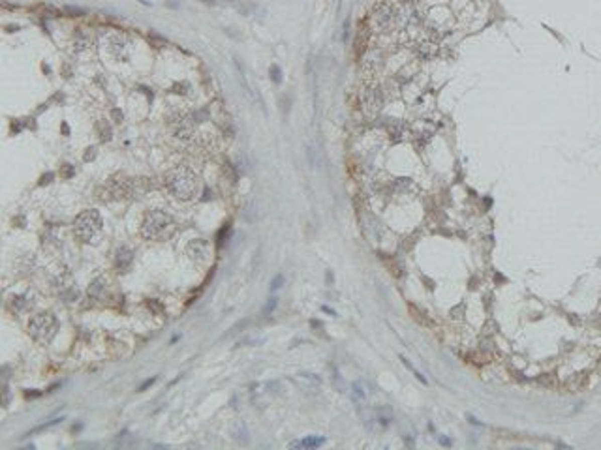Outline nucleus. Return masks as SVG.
<instances>
[{
  "mask_svg": "<svg viewBox=\"0 0 601 450\" xmlns=\"http://www.w3.org/2000/svg\"><path fill=\"white\" fill-rule=\"evenodd\" d=\"M351 400H353V403H355L359 409L365 407L366 390H365V385H363V383H353V385H351Z\"/></svg>",
  "mask_w": 601,
  "mask_h": 450,
  "instance_id": "obj_10",
  "label": "nucleus"
},
{
  "mask_svg": "<svg viewBox=\"0 0 601 450\" xmlns=\"http://www.w3.org/2000/svg\"><path fill=\"white\" fill-rule=\"evenodd\" d=\"M62 420H64V418H62V416H60V418H53V420L45 422V424H42V426H38V428L30 429V431H29V433H27V435H30V433H36V431H42V429H45V428H51V426H55V424H58V422H62Z\"/></svg>",
  "mask_w": 601,
  "mask_h": 450,
  "instance_id": "obj_17",
  "label": "nucleus"
},
{
  "mask_svg": "<svg viewBox=\"0 0 601 450\" xmlns=\"http://www.w3.org/2000/svg\"><path fill=\"white\" fill-rule=\"evenodd\" d=\"M73 231L83 242H92L102 231V216L98 210H85L75 218Z\"/></svg>",
  "mask_w": 601,
  "mask_h": 450,
  "instance_id": "obj_2",
  "label": "nucleus"
},
{
  "mask_svg": "<svg viewBox=\"0 0 601 450\" xmlns=\"http://www.w3.org/2000/svg\"><path fill=\"white\" fill-rule=\"evenodd\" d=\"M393 420V413L389 407H378L374 411V422H378L381 426H389Z\"/></svg>",
  "mask_w": 601,
  "mask_h": 450,
  "instance_id": "obj_14",
  "label": "nucleus"
},
{
  "mask_svg": "<svg viewBox=\"0 0 601 450\" xmlns=\"http://www.w3.org/2000/svg\"><path fill=\"white\" fill-rule=\"evenodd\" d=\"M106 285H108V281H106V278H96L90 283V287H88V296L90 298H102V294H104V291H106Z\"/></svg>",
  "mask_w": 601,
  "mask_h": 450,
  "instance_id": "obj_13",
  "label": "nucleus"
},
{
  "mask_svg": "<svg viewBox=\"0 0 601 450\" xmlns=\"http://www.w3.org/2000/svg\"><path fill=\"white\" fill-rule=\"evenodd\" d=\"M149 308H154V310H156L158 314H162V306H160V304H158L156 300H150V302H149Z\"/></svg>",
  "mask_w": 601,
  "mask_h": 450,
  "instance_id": "obj_22",
  "label": "nucleus"
},
{
  "mask_svg": "<svg viewBox=\"0 0 601 450\" xmlns=\"http://www.w3.org/2000/svg\"><path fill=\"white\" fill-rule=\"evenodd\" d=\"M271 73H272V79H274V83H280V70H278V66H272V68H271Z\"/></svg>",
  "mask_w": 601,
  "mask_h": 450,
  "instance_id": "obj_21",
  "label": "nucleus"
},
{
  "mask_svg": "<svg viewBox=\"0 0 601 450\" xmlns=\"http://www.w3.org/2000/svg\"><path fill=\"white\" fill-rule=\"evenodd\" d=\"M400 360H402V364H404V366H406V368H408V370H410V372H412V373H414V375H415V377H417V379H419V381H421V383H423V385H427V379H425V377H423V375H421V373H419V372H417V370H415V368H414V366H412V362H410V360H408V358H406V357H400Z\"/></svg>",
  "mask_w": 601,
  "mask_h": 450,
  "instance_id": "obj_16",
  "label": "nucleus"
},
{
  "mask_svg": "<svg viewBox=\"0 0 601 450\" xmlns=\"http://www.w3.org/2000/svg\"><path fill=\"white\" fill-rule=\"evenodd\" d=\"M165 186L177 199L190 201L199 193V179L188 167H175L165 175Z\"/></svg>",
  "mask_w": 601,
  "mask_h": 450,
  "instance_id": "obj_1",
  "label": "nucleus"
},
{
  "mask_svg": "<svg viewBox=\"0 0 601 450\" xmlns=\"http://www.w3.org/2000/svg\"><path fill=\"white\" fill-rule=\"evenodd\" d=\"M92 158H94V148H88V152L85 154V160L88 162V160H92Z\"/></svg>",
  "mask_w": 601,
  "mask_h": 450,
  "instance_id": "obj_25",
  "label": "nucleus"
},
{
  "mask_svg": "<svg viewBox=\"0 0 601 450\" xmlns=\"http://www.w3.org/2000/svg\"><path fill=\"white\" fill-rule=\"evenodd\" d=\"M389 133H391V137H393V141H400V139H404L406 126H404L402 122H394L393 126L389 128Z\"/></svg>",
  "mask_w": 601,
  "mask_h": 450,
  "instance_id": "obj_15",
  "label": "nucleus"
},
{
  "mask_svg": "<svg viewBox=\"0 0 601 450\" xmlns=\"http://www.w3.org/2000/svg\"><path fill=\"white\" fill-rule=\"evenodd\" d=\"M282 283H284V276H282V274H278V276H276V278L272 279V283H271V291H276V289H280V287H282Z\"/></svg>",
  "mask_w": 601,
  "mask_h": 450,
  "instance_id": "obj_18",
  "label": "nucleus"
},
{
  "mask_svg": "<svg viewBox=\"0 0 601 450\" xmlns=\"http://www.w3.org/2000/svg\"><path fill=\"white\" fill-rule=\"evenodd\" d=\"M276 304H278V300L274 298V296H272L271 300H269V302H267V306H265V310H263V314L265 315H269L272 312V310H274V308H276Z\"/></svg>",
  "mask_w": 601,
  "mask_h": 450,
  "instance_id": "obj_19",
  "label": "nucleus"
},
{
  "mask_svg": "<svg viewBox=\"0 0 601 450\" xmlns=\"http://www.w3.org/2000/svg\"><path fill=\"white\" fill-rule=\"evenodd\" d=\"M440 443L445 444V446H451V441L449 439H445V437H440Z\"/></svg>",
  "mask_w": 601,
  "mask_h": 450,
  "instance_id": "obj_26",
  "label": "nucleus"
},
{
  "mask_svg": "<svg viewBox=\"0 0 601 450\" xmlns=\"http://www.w3.org/2000/svg\"><path fill=\"white\" fill-rule=\"evenodd\" d=\"M372 19H374V25L378 27V30H381V32H391V30L398 25V12L394 10L391 4H378V6L374 8V14H372Z\"/></svg>",
  "mask_w": 601,
  "mask_h": 450,
  "instance_id": "obj_5",
  "label": "nucleus"
},
{
  "mask_svg": "<svg viewBox=\"0 0 601 450\" xmlns=\"http://www.w3.org/2000/svg\"><path fill=\"white\" fill-rule=\"evenodd\" d=\"M58 330V321L53 314H38L29 323V332L38 343H49Z\"/></svg>",
  "mask_w": 601,
  "mask_h": 450,
  "instance_id": "obj_3",
  "label": "nucleus"
},
{
  "mask_svg": "<svg viewBox=\"0 0 601 450\" xmlns=\"http://www.w3.org/2000/svg\"><path fill=\"white\" fill-rule=\"evenodd\" d=\"M128 439H130L128 431H122V433H119V437H117V444L124 446V444H128Z\"/></svg>",
  "mask_w": 601,
  "mask_h": 450,
  "instance_id": "obj_20",
  "label": "nucleus"
},
{
  "mask_svg": "<svg viewBox=\"0 0 601 450\" xmlns=\"http://www.w3.org/2000/svg\"><path fill=\"white\" fill-rule=\"evenodd\" d=\"M173 223L171 216L164 210H152L145 216V222L141 225V235L147 240H156L165 233V229Z\"/></svg>",
  "mask_w": 601,
  "mask_h": 450,
  "instance_id": "obj_4",
  "label": "nucleus"
},
{
  "mask_svg": "<svg viewBox=\"0 0 601 450\" xmlns=\"http://www.w3.org/2000/svg\"><path fill=\"white\" fill-rule=\"evenodd\" d=\"M154 381H156V377H152V379H147V381H145L143 385L139 386V390H141V392H143L145 388H147V386H150V385H152V383H154Z\"/></svg>",
  "mask_w": 601,
  "mask_h": 450,
  "instance_id": "obj_23",
  "label": "nucleus"
},
{
  "mask_svg": "<svg viewBox=\"0 0 601 450\" xmlns=\"http://www.w3.org/2000/svg\"><path fill=\"white\" fill-rule=\"evenodd\" d=\"M363 103H365L366 109L372 111V113H376V111L381 109V105H383V94H381V90H379L378 86H368V88H365V92H363Z\"/></svg>",
  "mask_w": 601,
  "mask_h": 450,
  "instance_id": "obj_6",
  "label": "nucleus"
},
{
  "mask_svg": "<svg viewBox=\"0 0 601 450\" xmlns=\"http://www.w3.org/2000/svg\"><path fill=\"white\" fill-rule=\"evenodd\" d=\"M299 383L305 388H310V390H318L322 386V379L314 375V373H299Z\"/></svg>",
  "mask_w": 601,
  "mask_h": 450,
  "instance_id": "obj_12",
  "label": "nucleus"
},
{
  "mask_svg": "<svg viewBox=\"0 0 601 450\" xmlns=\"http://www.w3.org/2000/svg\"><path fill=\"white\" fill-rule=\"evenodd\" d=\"M229 433H231V437H233V441H237V443H241V444H246L248 441H250V437H248V428H246V422L241 420V418H237V420L231 422V426H229Z\"/></svg>",
  "mask_w": 601,
  "mask_h": 450,
  "instance_id": "obj_8",
  "label": "nucleus"
},
{
  "mask_svg": "<svg viewBox=\"0 0 601 450\" xmlns=\"http://www.w3.org/2000/svg\"><path fill=\"white\" fill-rule=\"evenodd\" d=\"M325 443L323 437H316V435H308L305 439H299V441H293L289 443V448H318Z\"/></svg>",
  "mask_w": 601,
  "mask_h": 450,
  "instance_id": "obj_9",
  "label": "nucleus"
},
{
  "mask_svg": "<svg viewBox=\"0 0 601 450\" xmlns=\"http://www.w3.org/2000/svg\"><path fill=\"white\" fill-rule=\"evenodd\" d=\"M8 403H10V392H8V388H4V407Z\"/></svg>",
  "mask_w": 601,
  "mask_h": 450,
  "instance_id": "obj_24",
  "label": "nucleus"
},
{
  "mask_svg": "<svg viewBox=\"0 0 601 450\" xmlns=\"http://www.w3.org/2000/svg\"><path fill=\"white\" fill-rule=\"evenodd\" d=\"M132 261H134V253H132V250H128V248H121V250L117 251V268H119V270H126V268H130Z\"/></svg>",
  "mask_w": 601,
  "mask_h": 450,
  "instance_id": "obj_11",
  "label": "nucleus"
},
{
  "mask_svg": "<svg viewBox=\"0 0 601 450\" xmlns=\"http://www.w3.org/2000/svg\"><path fill=\"white\" fill-rule=\"evenodd\" d=\"M171 128H173L175 137H179V139H182V141H186V139L192 137V129H193L192 122L188 120L184 114H180V116H177V118H173Z\"/></svg>",
  "mask_w": 601,
  "mask_h": 450,
  "instance_id": "obj_7",
  "label": "nucleus"
}]
</instances>
